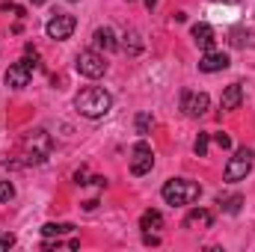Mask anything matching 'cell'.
<instances>
[{"instance_id": "obj_1", "label": "cell", "mask_w": 255, "mask_h": 252, "mask_svg": "<svg viewBox=\"0 0 255 252\" xmlns=\"http://www.w3.org/2000/svg\"><path fill=\"white\" fill-rule=\"evenodd\" d=\"M74 107H77V113L86 116V119H101V116L110 113L113 95H110L107 89H101V86H86V89H80V92L74 95Z\"/></svg>"}, {"instance_id": "obj_2", "label": "cell", "mask_w": 255, "mask_h": 252, "mask_svg": "<svg viewBox=\"0 0 255 252\" xmlns=\"http://www.w3.org/2000/svg\"><path fill=\"white\" fill-rule=\"evenodd\" d=\"M160 196H163V202L172 205V208L193 205V202L202 196V184H199V181H190V178H169V181L160 187Z\"/></svg>"}, {"instance_id": "obj_3", "label": "cell", "mask_w": 255, "mask_h": 252, "mask_svg": "<svg viewBox=\"0 0 255 252\" xmlns=\"http://www.w3.org/2000/svg\"><path fill=\"white\" fill-rule=\"evenodd\" d=\"M54 148V139L48 130H33L24 136V163H45Z\"/></svg>"}, {"instance_id": "obj_4", "label": "cell", "mask_w": 255, "mask_h": 252, "mask_svg": "<svg viewBox=\"0 0 255 252\" xmlns=\"http://www.w3.org/2000/svg\"><path fill=\"white\" fill-rule=\"evenodd\" d=\"M253 160H255V151L253 148H238L235 151V157L226 163V181H232V184H238V181H247V175L253 172Z\"/></svg>"}, {"instance_id": "obj_5", "label": "cell", "mask_w": 255, "mask_h": 252, "mask_svg": "<svg viewBox=\"0 0 255 252\" xmlns=\"http://www.w3.org/2000/svg\"><path fill=\"white\" fill-rule=\"evenodd\" d=\"M74 68H77V74L95 80V77H101L107 71V63H104V57L98 51H80L77 60H74Z\"/></svg>"}, {"instance_id": "obj_6", "label": "cell", "mask_w": 255, "mask_h": 252, "mask_svg": "<svg viewBox=\"0 0 255 252\" xmlns=\"http://www.w3.org/2000/svg\"><path fill=\"white\" fill-rule=\"evenodd\" d=\"M74 27H77V18L68 15V12H63V15H54V18L45 24V33H48V39H54V42H65V39L74 33Z\"/></svg>"}, {"instance_id": "obj_7", "label": "cell", "mask_w": 255, "mask_h": 252, "mask_svg": "<svg viewBox=\"0 0 255 252\" xmlns=\"http://www.w3.org/2000/svg\"><path fill=\"white\" fill-rule=\"evenodd\" d=\"M33 60L30 57H24V60H18L15 65H9V71H6V86L9 89H24L30 80H33Z\"/></svg>"}, {"instance_id": "obj_8", "label": "cell", "mask_w": 255, "mask_h": 252, "mask_svg": "<svg viewBox=\"0 0 255 252\" xmlns=\"http://www.w3.org/2000/svg\"><path fill=\"white\" fill-rule=\"evenodd\" d=\"M151 166H154V151H151V145H148L145 139L133 142V160H130V172H133V175H145V172H151Z\"/></svg>"}, {"instance_id": "obj_9", "label": "cell", "mask_w": 255, "mask_h": 252, "mask_svg": "<svg viewBox=\"0 0 255 252\" xmlns=\"http://www.w3.org/2000/svg\"><path fill=\"white\" fill-rule=\"evenodd\" d=\"M208 107H211V98H208V92H184L181 95V110H184V116H190V119H199V116H205L208 113Z\"/></svg>"}, {"instance_id": "obj_10", "label": "cell", "mask_w": 255, "mask_h": 252, "mask_svg": "<svg viewBox=\"0 0 255 252\" xmlns=\"http://www.w3.org/2000/svg\"><path fill=\"white\" fill-rule=\"evenodd\" d=\"M241 101H244V83H229V86L223 89L220 110H223V113H232V110L241 107Z\"/></svg>"}, {"instance_id": "obj_11", "label": "cell", "mask_w": 255, "mask_h": 252, "mask_svg": "<svg viewBox=\"0 0 255 252\" xmlns=\"http://www.w3.org/2000/svg\"><path fill=\"white\" fill-rule=\"evenodd\" d=\"M199 68L205 74L223 71V68H229V54H223V51H205V57L199 60Z\"/></svg>"}, {"instance_id": "obj_12", "label": "cell", "mask_w": 255, "mask_h": 252, "mask_svg": "<svg viewBox=\"0 0 255 252\" xmlns=\"http://www.w3.org/2000/svg\"><path fill=\"white\" fill-rule=\"evenodd\" d=\"M193 42L202 51H214V30H211V24H205V21L193 24Z\"/></svg>"}, {"instance_id": "obj_13", "label": "cell", "mask_w": 255, "mask_h": 252, "mask_svg": "<svg viewBox=\"0 0 255 252\" xmlns=\"http://www.w3.org/2000/svg\"><path fill=\"white\" fill-rule=\"evenodd\" d=\"M211 223H214V214L205 208H193L184 217V229H211Z\"/></svg>"}, {"instance_id": "obj_14", "label": "cell", "mask_w": 255, "mask_h": 252, "mask_svg": "<svg viewBox=\"0 0 255 252\" xmlns=\"http://www.w3.org/2000/svg\"><path fill=\"white\" fill-rule=\"evenodd\" d=\"M92 42H95V48H101V51H116V48H119L116 33H113L110 27H98V30L92 33Z\"/></svg>"}, {"instance_id": "obj_15", "label": "cell", "mask_w": 255, "mask_h": 252, "mask_svg": "<svg viewBox=\"0 0 255 252\" xmlns=\"http://www.w3.org/2000/svg\"><path fill=\"white\" fill-rule=\"evenodd\" d=\"M229 45H232V48H255V30L235 27V30L229 33Z\"/></svg>"}, {"instance_id": "obj_16", "label": "cell", "mask_w": 255, "mask_h": 252, "mask_svg": "<svg viewBox=\"0 0 255 252\" xmlns=\"http://www.w3.org/2000/svg\"><path fill=\"white\" fill-rule=\"evenodd\" d=\"M139 229H142V232H157V229H163V214L154 211V208H148V211L139 217Z\"/></svg>"}, {"instance_id": "obj_17", "label": "cell", "mask_w": 255, "mask_h": 252, "mask_svg": "<svg viewBox=\"0 0 255 252\" xmlns=\"http://www.w3.org/2000/svg\"><path fill=\"white\" fill-rule=\"evenodd\" d=\"M122 48L128 51V57H136L142 51V36L136 30H128L125 36H122Z\"/></svg>"}, {"instance_id": "obj_18", "label": "cell", "mask_w": 255, "mask_h": 252, "mask_svg": "<svg viewBox=\"0 0 255 252\" xmlns=\"http://www.w3.org/2000/svg\"><path fill=\"white\" fill-rule=\"evenodd\" d=\"M71 232H74L71 223H45L42 226V235L45 238H63V235H71Z\"/></svg>"}, {"instance_id": "obj_19", "label": "cell", "mask_w": 255, "mask_h": 252, "mask_svg": "<svg viewBox=\"0 0 255 252\" xmlns=\"http://www.w3.org/2000/svg\"><path fill=\"white\" fill-rule=\"evenodd\" d=\"M136 133L139 136H148L151 133V116L148 113H136Z\"/></svg>"}, {"instance_id": "obj_20", "label": "cell", "mask_w": 255, "mask_h": 252, "mask_svg": "<svg viewBox=\"0 0 255 252\" xmlns=\"http://www.w3.org/2000/svg\"><path fill=\"white\" fill-rule=\"evenodd\" d=\"M208 145H211V136H208V133H199L196 142H193V151H196L199 157H208Z\"/></svg>"}, {"instance_id": "obj_21", "label": "cell", "mask_w": 255, "mask_h": 252, "mask_svg": "<svg viewBox=\"0 0 255 252\" xmlns=\"http://www.w3.org/2000/svg\"><path fill=\"white\" fill-rule=\"evenodd\" d=\"M220 205H223V211H226V214H238V211H241V205H244V196H229L226 202L220 199Z\"/></svg>"}, {"instance_id": "obj_22", "label": "cell", "mask_w": 255, "mask_h": 252, "mask_svg": "<svg viewBox=\"0 0 255 252\" xmlns=\"http://www.w3.org/2000/svg\"><path fill=\"white\" fill-rule=\"evenodd\" d=\"M15 199V187L12 181H0V202H12Z\"/></svg>"}, {"instance_id": "obj_23", "label": "cell", "mask_w": 255, "mask_h": 252, "mask_svg": "<svg viewBox=\"0 0 255 252\" xmlns=\"http://www.w3.org/2000/svg\"><path fill=\"white\" fill-rule=\"evenodd\" d=\"M15 247V235H0V252Z\"/></svg>"}, {"instance_id": "obj_24", "label": "cell", "mask_w": 255, "mask_h": 252, "mask_svg": "<svg viewBox=\"0 0 255 252\" xmlns=\"http://www.w3.org/2000/svg\"><path fill=\"white\" fill-rule=\"evenodd\" d=\"M214 139H217V145H220V148H232V136H229V133H217Z\"/></svg>"}, {"instance_id": "obj_25", "label": "cell", "mask_w": 255, "mask_h": 252, "mask_svg": "<svg viewBox=\"0 0 255 252\" xmlns=\"http://www.w3.org/2000/svg\"><path fill=\"white\" fill-rule=\"evenodd\" d=\"M142 241H145L148 247H157V244H160V238H157L154 232H145V235H142Z\"/></svg>"}, {"instance_id": "obj_26", "label": "cell", "mask_w": 255, "mask_h": 252, "mask_svg": "<svg viewBox=\"0 0 255 252\" xmlns=\"http://www.w3.org/2000/svg\"><path fill=\"white\" fill-rule=\"evenodd\" d=\"M74 184H89V181H86V172H83V169H80V172H74Z\"/></svg>"}, {"instance_id": "obj_27", "label": "cell", "mask_w": 255, "mask_h": 252, "mask_svg": "<svg viewBox=\"0 0 255 252\" xmlns=\"http://www.w3.org/2000/svg\"><path fill=\"white\" fill-rule=\"evenodd\" d=\"M92 184H95V187H107V178H104V175H95Z\"/></svg>"}, {"instance_id": "obj_28", "label": "cell", "mask_w": 255, "mask_h": 252, "mask_svg": "<svg viewBox=\"0 0 255 252\" xmlns=\"http://www.w3.org/2000/svg\"><path fill=\"white\" fill-rule=\"evenodd\" d=\"M83 208H86V211H95V208H98V199H89V202H83Z\"/></svg>"}, {"instance_id": "obj_29", "label": "cell", "mask_w": 255, "mask_h": 252, "mask_svg": "<svg viewBox=\"0 0 255 252\" xmlns=\"http://www.w3.org/2000/svg\"><path fill=\"white\" fill-rule=\"evenodd\" d=\"M145 6H148V9H154V6H157V0H145Z\"/></svg>"}, {"instance_id": "obj_30", "label": "cell", "mask_w": 255, "mask_h": 252, "mask_svg": "<svg viewBox=\"0 0 255 252\" xmlns=\"http://www.w3.org/2000/svg\"><path fill=\"white\" fill-rule=\"evenodd\" d=\"M30 3H33V6H42V3H45V0H30Z\"/></svg>"}, {"instance_id": "obj_31", "label": "cell", "mask_w": 255, "mask_h": 252, "mask_svg": "<svg viewBox=\"0 0 255 252\" xmlns=\"http://www.w3.org/2000/svg\"><path fill=\"white\" fill-rule=\"evenodd\" d=\"M68 3H77V0H68Z\"/></svg>"}]
</instances>
